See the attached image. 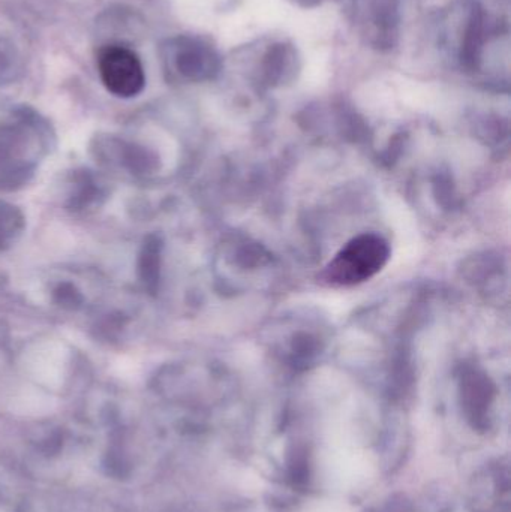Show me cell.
I'll return each mask as SVG.
<instances>
[{"label":"cell","instance_id":"8","mask_svg":"<svg viewBox=\"0 0 511 512\" xmlns=\"http://www.w3.org/2000/svg\"><path fill=\"white\" fill-rule=\"evenodd\" d=\"M159 259H161V243L156 237H147L138 255L137 270L141 282L150 291H155L159 282Z\"/></svg>","mask_w":511,"mask_h":512},{"label":"cell","instance_id":"9","mask_svg":"<svg viewBox=\"0 0 511 512\" xmlns=\"http://www.w3.org/2000/svg\"><path fill=\"white\" fill-rule=\"evenodd\" d=\"M23 71V60L14 42L0 36V86L14 83Z\"/></svg>","mask_w":511,"mask_h":512},{"label":"cell","instance_id":"10","mask_svg":"<svg viewBox=\"0 0 511 512\" xmlns=\"http://www.w3.org/2000/svg\"><path fill=\"white\" fill-rule=\"evenodd\" d=\"M54 300L65 309H77L83 303V295L72 283H59L54 289Z\"/></svg>","mask_w":511,"mask_h":512},{"label":"cell","instance_id":"4","mask_svg":"<svg viewBox=\"0 0 511 512\" xmlns=\"http://www.w3.org/2000/svg\"><path fill=\"white\" fill-rule=\"evenodd\" d=\"M162 57L171 72L192 83L215 77L221 65L213 48L192 36L168 39L162 47Z\"/></svg>","mask_w":511,"mask_h":512},{"label":"cell","instance_id":"7","mask_svg":"<svg viewBox=\"0 0 511 512\" xmlns=\"http://www.w3.org/2000/svg\"><path fill=\"white\" fill-rule=\"evenodd\" d=\"M26 228L23 212L12 204L0 201V252L12 248Z\"/></svg>","mask_w":511,"mask_h":512},{"label":"cell","instance_id":"5","mask_svg":"<svg viewBox=\"0 0 511 512\" xmlns=\"http://www.w3.org/2000/svg\"><path fill=\"white\" fill-rule=\"evenodd\" d=\"M264 72L270 81L287 80L299 65L296 50L288 44H276L270 47L264 56Z\"/></svg>","mask_w":511,"mask_h":512},{"label":"cell","instance_id":"3","mask_svg":"<svg viewBox=\"0 0 511 512\" xmlns=\"http://www.w3.org/2000/svg\"><path fill=\"white\" fill-rule=\"evenodd\" d=\"M98 72L105 89L117 98H134L146 86L143 62L122 42H110L99 50Z\"/></svg>","mask_w":511,"mask_h":512},{"label":"cell","instance_id":"1","mask_svg":"<svg viewBox=\"0 0 511 512\" xmlns=\"http://www.w3.org/2000/svg\"><path fill=\"white\" fill-rule=\"evenodd\" d=\"M53 144V129L38 111L29 105L0 102V189L29 182Z\"/></svg>","mask_w":511,"mask_h":512},{"label":"cell","instance_id":"2","mask_svg":"<svg viewBox=\"0 0 511 512\" xmlns=\"http://www.w3.org/2000/svg\"><path fill=\"white\" fill-rule=\"evenodd\" d=\"M390 258V246L378 234H362L351 240L329 262L323 279L332 286H353L366 282L383 270Z\"/></svg>","mask_w":511,"mask_h":512},{"label":"cell","instance_id":"6","mask_svg":"<svg viewBox=\"0 0 511 512\" xmlns=\"http://www.w3.org/2000/svg\"><path fill=\"white\" fill-rule=\"evenodd\" d=\"M102 195L104 192L96 177L90 171H80L74 174L68 204L72 210L89 209L90 206L98 203Z\"/></svg>","mask_w":511,"mask_h":512}]
</instances>
